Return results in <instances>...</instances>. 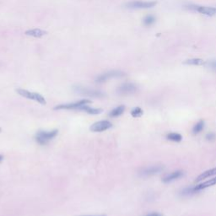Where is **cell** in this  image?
<instances>
[{
    "label": "cell",
    "mask_w": 216,
    "mask_h": 216,
    "mask_svg": "<svg viewBox=\"0 0 216 216\" xmlns=\"http://www.w3.org/2000/svg\"><path fill=\"white\" fill-rule=\"evenodd\" d=\"M58 130L49 131V132H46V131H40L38 132L36 135V140L37 143H39L41 145L47 144L50 140L54 139L57 134H58Z\"/></svg>",
    "instance_id": "6da1fadb"
},
{
    "label": "cell",
    "mask_w": 216,
    "mask_h": 216,
    "mask_svg": "<svg viewBox=\"0 0 216 216\" xmlns=\"http://www.w3.org/2000/svg\"><path fill=\"white\" fill-rule=\"evenodd\" d=\"M19 94H20L21 96L27 98L29 100H35L39 102L41 105H46V101L45 98L41 95V94L36 93V92H31V91H28L26 90H23V89H19L17 90Z\"/></svg>",
    "instance_id": "7a4b0ae2"
},
{
    "label": "cell",
    "mask_w": 216,
    "mask_h": 216,
    "mask_svg": "<svg viewBox=\"0 0 216 216\" xmlns=\"http://www.w3.org/2000/svg\"><path fill=\"white\" fill-rule=\"evenodd\" d=\"M90 103H91V101H90V100L85 99L81 100L80 101H76L74 103L62 104V105L57 106L54 109L55 110H71V109H79V110H80L83 106H85Z\"/></svg>",
    "instance_id": "3957f363"
},
{
    "label": "cell",
    "mask_w": 216,
    "mask_h": 216,
    "mask_svg": "<svg viewBox=\"0 0 216 216\" xmlns=\"http://www.w3.org/2000/svg\"><path fill=\"white\" fill-rule=\"evenodd\" d=\"M156 2L149 1V2H144V1H132L130 3L127 4V8L128 9H149L156 5Z\"/></svg>",
    "instance_id": "277c9868"
},
{
    "label": "cell",
    "mask_w": 216,
    "mask_h": 216,
    "mask_svg": "<svg viewBox=\"0 0 216 216\" xmlns=\"http://www.w3.org/2000/svg\"><path fill=\"white\" fill-rule=\"evenodd\" d=\"M188 9L194 10V11H197L198 13L204 14V15H208V16H213V15L216 14V7L190 5V6H188Z\"/></svg>",
    "instance_id": "5b68a950"
},
{
    "label": "cell",
    "mask_w": 216,
    "mask_h": 216,
    "mask_svg": "<svg viewBox=\"0 0 216 216\" xmlns=\"http://www.w3.org/2000/svg\"><path fill=\"white\" fill-rule=\"evenodd\" d=\"M137 90H138V87L135 86L134 84L125 83L117 88V93L120 94H130L135 93Z\"/></svg>",
    "instance_id": "8992f818"
},
{
    "label": "cell",
    "mask_w": 216,
    "mask_h": 216,
    "mask_svg": "<svg viewBox=\"0 0 216 216\" xmlns=\"http://www.w3.org/2000/svg\"><path fill=\"white\" fill-rule=\"evenodd\" d=\"M165 167L163 166H151L145 167L142 171H140V175L142 176H150L155 175L160 172H161L164 170Z\"/></svg>",
    "instance_id": "52a82bcc"
},
{
    "label": "cell",
    "mask_w": 216,
    "mask_h": 216,
    "mask_svg": "<svg viewBox=\"0 0 216 216\" xmlns=\"http://www.w3.org/2000/svg\"><path fill=\"white\" fill-rule=\"evenodd\" d=\"M125 75L124 73L121 72V71H111V72L106 73L104 74L100 75L97 79H96V82L98 83H103L106 82L110 79H113V78H119V77H122Z\"/></svg>",
    "instance_id": "ba28073f"
},
{
    "label": "cell",
    "mask_w": 216,
    "mask_h": 216,
    "mask_svg": "<svg viewBox=\"0 0 216 216\" xmlns=\"http://www.w3.org/2000/svg\"><path fill=\"white\" fill-rule=\"evenodd\" d=\"M112 126V122L109 121H100L91 125L90 129L92 132H103L111 128Z\"/></svg>",
    "instance_id": "9c48e42d"
},
{
    "label": "cell",
    "mask_w": 216,
    "mask_h": 216,
    "mask_svg": "<svg viewBox=\"0 0 216 216\" xmlns=\"http://www.w3.org/2000/svg\"><path fill=\"white\" fill-rule=\"evenodd\" d=\"M77 91L79 93L82 94H85L87 96H90V97H94V98H100L103 97L104 94L100 91L94 90H90L88 88H84V87H78L77 88Z\"/></svg>",
    "instance_id": "30bf717a"
},
{
    "label": "cell",
    "mask_w": 216,
    "mask_h": 216,
    "mask_svg": "<svg viewBox=\"0 0 216 216\" xmlns=\"http://www.w3.org/2000/svg\"><path fill=\"white\" fill-rule=\"evenodd\" d=\"M184 176V171H181V170H178V171H172L171 173L167 174L163 178H162V182L164 183H169V182H171L173 181L177 180L181 178L182 176Z\"/></svg>",
    "instance_id": "8fae6325"
},
{
    "label": "cell",
    "mask_w": 216,
    "mask_h": 216,
    "mask_svg": "<svg viewBox=\"0 0 216 216\" xmlns=\"http://www.w3.org/2000/svg\"><path fill=\"white\" fill-rule=\"evenodd\" d=\"M214 185H216V177L208 179V180L205 181V182H203L200 183V184L195 186V188H196L197 191L200 192V191H202L203 189L209 188V187H212V186H214Z\"/></svg>",
    "instance_id": "7c38bea8"
},
{
    "label": "cell",
    "mask_w": 216,
    "mask_h": 216,
    "mask_svg": "<svg viewBox=\"0 0 216 216\" xmlns=\"http://www.w3.org/2000/svg\"><path fill=\"white\" fill-rule=\"evenodd\" d=\"M216 176V167L203 171L202 174H200V175L197 177L196 182H201V181H202L203 179H207V178L210 177V176Z\"/></svg>",
    "instance_id": "4fadbf2b"
},
{
    "label": "cell",
    "mask_w": 216,
    "mask_h": 216,
    "mask_svg": "<svg viewBox=\"0 0 216 216\" xmlns=\"http://www.w3.org/2000/svg\"><path fill=\"white\" fill-rule=\"evenodd\" d=\"M46 32H44L40 29H32V30H28L26 32V36H33V37H36V38H40L42 37L45 35H46Z\"/></svg>",
    "instance_id": "5bb4252c"
},
{
    "label": "cell",
    "mask_w": 216,
    "mask_h": 216,
    "mask_svg": "<svg viewBox=\"0 0 216 216\" xmlns=\"http://www.w3.org/2000/svg\"><path fill=\"white\" fill-rule=\"evenodd\" d=\"M198 193V191L196 190L195 188V186L194 187H188V188H185L182 191H181L180 195L181 196H183V197H188L191 195H194V194Z\"/></svg>",
    "instance_id": "9a60e30c"
},
{
    "label": "cell",
    "mask_w": 216,
    "mask_h": 216,
    "mask_svg": "<svg viewBox=\"0 0 216 216\" xmlns=\"http://www.w3.org/2000/svg\"><path fill=\"white\" fill-rule=\"evenodd\" d=\"M81 111H84L86 112L89 113V114H92V115H96V114H100L102 112V109H97V108H91L88 105H86L85 106L80 109Z\"/></svg>",
    "instance_id": "2e32d148"
},
{
    "label": "cell",
    "mask_w": 216,
    "mask_h": 216,
    "mask_svg": "<svg viewBox=\"0 0 216 216\" xmlns=\"http://www.w3.org/2000/svg\"><path fill=\"white\" fill-rule=\"evenodd\" d=\"M205 62L201 58H192L188 59L184 62V64L187 65H194V66H200V65H203L205 64Z\"/></svg>",
    "instance_id": "e0dca14e"
},
{
    "label": "cell",
    "mask_w": 216,
    "mask_h": 216,
    "mask_svg": "<svg viewBox=\"0 0 216 216\" xmlns=\"http://www.w3.org/2000/svg\"><path fill=\"white\" fill-rule=\"evenodd\" d=\"M203 128H204V121L199 120L193 128V134H198L203 130Z\"/></svg>",
    "instance_id": "ac0fdd59"
},
{
    "label": "cell",
    "mask_w": 216,
    "mask_h": 216,
    "mask_svg": "<svg viewBox=\"0 0 216 216\" xmlns=\"http://www.w3.org/2000/svg\"><path fill=\"white\" fill-rule=\"evenodd\" d=\"M124 111H125V106H119L118 107L113 109L112 111L110 112L109 116L112 117H119V116H121L122 114L124 112Z\"/></svg>",
    "instance_id": "d6986e66"
},
{
    "label": "cell",
    "mask_w": 216,
    "mask_h": 216,
    "mask_svg": "<svg viewBox=\"0 0 216 216\" xmlns=\"http://www.w3.org/2000/svg\"><path fill=\"white\" fill-rule=\"evenodd\" d=\"M167 140L173 141V142H181L182 140V136L177 133H170L166 135Z\"/></svg>",
    "instance_id": "ffe728a7"
},
{
    "label": "cell",
    "mask_w": 216,
    "mask_h": 216,
    "mask_svg": "<svg viewBox=\"0 0 216 216\" xmlns=\"http://www.w3.org/2000/svg\"><path fill=\"white\" fill-rule=\"evenodd\" d=\"M154 21H155V18L153 15H147L144 19V24L145 26H149L153 25Z\"/></svg>",
    "instance_id": "44dd1931"
},
{
    "label": "cell",
    "mask_w": 216,
    "mask_h": 216,
    "mask_svg": "<svg viewBox=\"0 0 216 216\" xmlns=\"http://www.w3.org/2000/svg\"><path fill=\"white\" fill-rule=\"evenodd\" d=\"M143 110L140 107H135L132 110L131 115L134 117H140L143 115Z\"/></svg>",
    "instance_id": "7402d4cb"
},
{
    "label": "cell",
    "mask_w": 216,
    "mask_h": 216,
    "mask_svg": "<svg viewBox=\"0 0 216 216\" xmlns=\"http://www.w3.org/2000/svg\"><path fill=\"white\" fill-rule=\"evenodd\" d=\"M207 66L210 69L214 70L216 72V59H214V60H210L209 62L207 63Z\"/></svg>",
    "instance_id": "603a6c76"
},
{
    "label": "cell",
    "mask_w": 216,
    "mask_h": 216,
    "mask_svg": "<svg viewBox=\"0 0 216 216\" xmlns=\"http://www.w3.org/2000/svg\"><path fill=\"white\" fill-rule=\"evenodd\" d=\"M206 139L207 140H209V141H212V140H214L215 139V134L214 133H209L206 135Z\"/></svg>",
    "instance_id": "cb8c5ba5"
},
{
    "label": "cell",
    "mask_w": 216,
    "mask_h": 216,
    "mask_svg": "<svg viewBox=\"0 0 216 216\" xmlns=\"http://www.w3.org/2000/svg\"><path fill=\"white\" fill-rule=\"evenodd\" d=\"M146 216H163V215H162L161 214L158 213V212H151V213L148 214Z\"/></svg>",
    "instance_id": "d4e9b609"
},
{
    "label": "cell",
    "mask_w": 216,
    "mask_h": 216,
    "mask_svg": "<svg viewBox=\"0 0 216 216\" xmlns=\"http://www.w3.org/2000/svg\"><path fill=\"white\" fill-rule=\"evenodd\" d=\"M3 159H4V157H3V155H1V154H0V161H1V160H2Z\"/></svg>",
    "instance_id": "484cf974"
},
{
    "label": "cell",
    "mask_w": 216,
    "mask_h": 216,
    "mask_svg": "<svg viewBox=\"0 0 216 216\" xmlns=\"http://www.w3.org/2000/svg\"><path fill=\"white\" fill-rule=\"evenodd\" d=\"M85 216H106V215H85Z\"/></svg>",
    "instance_id": "4316f807"
}]
</instances>
